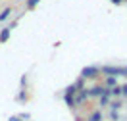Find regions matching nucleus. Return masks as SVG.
<instances>
[{
	"instance_id": "obj_3",
	"label": "nucleus",
	"mask_w": 127,
	"mask_h": 121,
	"mask_svg": "<svg viewBox=\"0 0 127 121\" xmlns=\"http://www.w3.org/2000/svg\"><path fill=\"white\" fill-rule=\"evenodd\" d=\"M98 73H100L98 67H83L81 77H83V79H96V77H98Z\"/></svg>"
},
{
	"instance_id": "obj_8",
	"label": "nucleus",
	"mask_w": 127,
	"mask_h": 121,
	"mask_svg": "<svg viewBox=\"0 0 127 121\" xmlns=\"http://www.w3.org/2000/svg\"><path fill=\"white\" fill-rule=\"evenodd\" d=\"M106 87H116V77H108L106 79Z\"/></svg>"
},
{
	"instance_id": "obj_6",
	"label": "nucleus",
	"mask_w": 127,
	"mask_h": 121,
	"mask_svg": "<svg viewBox=\"0 0 127 121\" xmlns=\"http://www.w3.org/2000/svg\"><path fill=\"white\" fill-rule=\"evenodd\" d=\"M100 119H102V113L100 112H93L89 115V121H100Z\"/></svg>"
},
{
	"instance_id": "obj_12",
	"label": "nucleus",
	"mask_w": 127,
	"mask_h": 121,
	"mask_svg": "<svg viewBox=\"0 0 127 121\" xmlns=\"http://www.w3.org/2000/svg\"><path fill=\"white\" fill-rule=\"evenodd\" d=\"M121 96H127V85H121Z\"/></svg>"
},
{
	"instance_id": "obj_13",
	"label": "nucleus",
	"mask_w": 127,
	"mask_h": 121,
	"mask_svg": "<svg viewBox=\"0 0 127 121\" xmlns=\"http://www.w3.org/2000/svg\"><path fill=\"white\" fill-rule=\"evenodd\" d=\"M112 2H114V4H121L123 0H112Z\"/></svg>"
},
{
	"instance_id": "obj_2",
	"label": "nucleus",
	"mask_w": 127,
	"mask_h": 121,
	"mask_svg": "<svg viewBox=\"0 0 127 121\" xmlns=\"http://www.w3.org/2000/svg\"><path fill=\"white\" fill-rule=\"evenodd\" d=\"M106 85H96V87H91V89H87V94H89V98H96V96H102L104 92H106Z\"/></svg>"
},
{
	"instance_id": "obj_11",
	"label": "nucleus",
	"mask_w": 127,
	"mask_h": 121,
	"mask_svg": "<svg viewBox=\"0 0 127 121\" xmlns=\"http://www.w3.org/2000/svg\"><path fill=\"white\" fill-rule=\"evenodd\" d=\"M112 108H114V110H119V108H121V102H112Z\"/></svg>"
},
{
	"instance_id": "obj_1",
	"label": "nucleus",
	"mask_w": 127,
	"mask_h": 121,
	"mask_svg": "<svg viewBox=\"0 0 127 121\" xmlns=\"http://www.w3.org/2000/svg\"><path fill=\"white\" fill-rule=\"evenodd\" d=\"M100 73H104V75H108V77H118V75H125V67H114V65H104L102 69H100Z\"/></svg>"
},
{
	"instance_id": "obj_14",
	"label": "nucleus",
	"mask_w": 127,
	"mask_h": 121,
	"mask_svg": "<svg viewBox=\"0 0 127 121\" xmlns=\"http://www.w3.org/2000/svg\"><path fill=\"white\" fill-rule=\"evenodd\" d=\"M12 121H19V119H17V117H12Z\"/></svg>"
},
{
	"instance_id": "obj_4",
	"label": "nucleus",
	"mask_w": 127,
	"mask_h": 121,
	"mask_svg": "<svg viewBox=\"0 0 127 121\" xmlns=\"http://www.w3.org/2000/svg\"><path fill=\"white\" fill-rule=\"evenodd\" d=\"M89 98V94H87V89H81V90H77L75 92V98H73V102H75V106H81L85 100Z\"/></svg>"
},
{
	"instance_id": "obj_9",
	"label": "nucleus",
	"mask_w": 127,
	"mask_h": 121,
	"mask_svg": "<svg viewBox=\"0 0 127 121\" xmlns=\"http://www.w3.org/2000/svg\"><path fill=\"white\" fill-rule=\"evenodd\" d=\"M112 94H114V96H121V87H114V89H112Z\"/></svg>"
},
{
	"instance_id": "obj_10",
	"label": "nucleus",
	"mask_w": 127,
	"mask_h": 121,
	"mask_svg": "<svg viewBox=\"0 0 127 121\" xmlns=\"http://www.w3.org/2000/svg\"><path fill=\"white\" fill-rule=\"evenodd\" d=\"M39 4V0H27V8H35Z\"/></svg>"
},
{
	"instance_id": "obj_15",
	"label": "nucleus",
	"mask_w": 127,
	"mask_h": 121,
	"mask_svg": "<svg viewBox=\"0 0 127 121\" xmlns=\"http://www.w3.org/2000/svg\"><path fill=\"white\" fill-rule=\"evenodd\" d=\"M125 73H127V67H125Z\"/></svg>"
},
{
	"instance_id": "obj_7",
	"label": "nucleus",
	"mask_w": 127,
	"mask_h": 121,
	"mask_svg": "<svg viewBox=\"0 0 127 121\" xmlns=\"http://www.w3.org/2000/svg\"><path fill=\"white\" fill-rule=\"evenodd\" d=\"M10 14H12V10H10V8H6L4 12H2V14H0V21H4V19H8V16H10Z\"/></svg>"
},
{
	"instance_id": "obj_5",
	"label": "nucleus",
	"mask_w": 127,
	"mask_h": 121,
	"mask_svg": "<svg viewBox=\"0 0 127 121\" xmlns=\"http://www.w3.org/2000/svg\"><path fill=\"white\" fill-rule=\"evenodd\" d=\"M10 29H14V25H12V27H6V29H2V33H0V42H6V40L10 39Z\"/></svg>"
}]
</instances>
